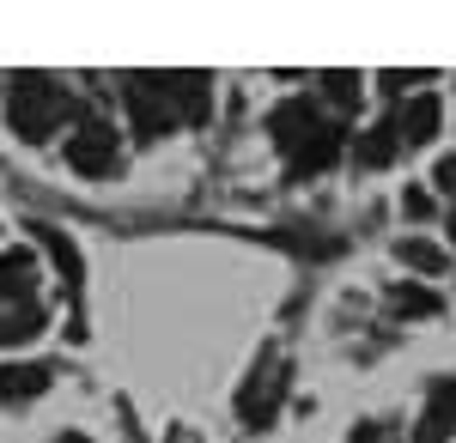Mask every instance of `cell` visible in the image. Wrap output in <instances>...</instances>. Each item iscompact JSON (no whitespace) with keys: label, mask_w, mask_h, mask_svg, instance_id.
Masks as SVG:
<instances>
[{"label":"cell","mask_w":456,"mask_h":443,"mask_svg":"<svg viewBox=\"0 0 456 443\" xmlns=\"http://www.w3.org/2000/svg\"><path fill=\"white\" fill-rule=\"evenodd\" d=\"M268 128H274V146H281L286 158H292V171H322V165H329V158L341 152V128L316 122L311 98L281 103V109L268 116Z\"/></svg>","instance_id":"6da1fadb"},{"label":"cell","mask_w":456,"mask_h":443,"mask_svg":"<svg viewBox=\"0 0 456 443\" xmlns=\"http://www.w3.org/2000/svg\"><path fill=\"white\" fill-rule=\"evenodd\" d=\"M68 109H73L68 92H55L49 79H19V85H12V103H6V122H12L19 140H49L61 128Z\"/></svg>","instance_id":"7a4b0ae2"},{"label":"cell","mask_w":456,"mask_h":443,"mask_svg":"<svg viewBox=\"0 0 456 443\" xmlns=\"http://www.w3.org/2000/svg\"><path fill=\"white\" fill-rule=\"evenodd\" d=\"M122 103H128V116H134V134H141V140H165V134L176 128L171 98H165L152 79H128V85H122Z\"/></svg>","instance_id":"3957f363"},{"label":"cell","mask_w":456,"mask_h":443,"mask_svg":"<svg viewBox=\"0 0 456 443\" xmlns=\"http://www.w3.org/2000/svg\"><path fill=\"white\" fill-rule=\"evenodd\" d=\"M68 165L86 176H110L116 171V134L104 122H86L79 134H68Z\"/></svg>","instance_id":"277c9868"},{"label":"cell","mask_w":456,"mask_h":443,"mask_svg":"<svg viewBox=\"0 0 456 443\" xmlns=\"http://www.w3.org/2000/svg\"><path fill=\"white\" fill-rule=\"evenodd\" d=\"M451 438H456V376H438L426 395L420 425H414V443H451Z\"/></svg>","instance_id":"5b68a950"},{"label":"cell","mask_w":456,"mask_h":443,"mask_svg":"<svg viewBox=\"0 0 456 443\" xmlns=\"http://www.w3.org/2000/svg\"><path fill=\"white\" fill-rule=\"evenodd\" d=\"M152 85H159V92L171 98V109L183 116V122H208V109H213L208 73H159Z\"/></svg>","instance_id":"8992f818"},{"label":"cell","mask_w":456,"mask_h":443,"mask_svg":"<svg viewBox=\"0 0 456 443\" xmlns=\"http://www.w3.org/2000/svg\"><path fill=\"white\" fill-rule=\"evenodd\" d=\"M281 389H286L281 371H256V383L238 395V413H244L249 425H268V419H274V407H281Z\"/></svg>","instance_id":"52a82bcc"},{"label":"cell","mask_w":456,"mask_h":443,"mask_svg":"<svg viewBox=\"0 0 456 443\" xmlns=\"http://www.w3.org/2000/svg\"><path fill=\"white\" fill-rule=\"evenodd\" d=\"M395 134H402V146H426V140L438 134V98H426V92H420V98L402 109Z\"/></svg>","instance_id":"ba28073f"},{"label":"cell","mask_w":456,"mask_h":443,"mask_svg":"<svg viewBox=\"0 0 456 443\" xmlns=\"http://www.w3.org/2000/svg\"><path fill=\"white\" fill-rule=\"evenodd\" d=\"M37 334H43V310H37V304H6V310H0V346L37 341Z\"/></svg>","instance_id":"9c48e42d"},{"label":"cell","mask_w":456,"mask_h":443,"mask_svg":"<svg viewBox=\"0 0 456 443\" xmlns=\"http://www.w3.org/2000/svg\"><path fill=\"white\" fill-rule=\"evenodd\" d=\"M25 292H31V249H6L0 255V298L19 304Z\"/></svg>","instance_id":"30bf717a"},{"label":"cell","mask_w":456,"mask_h":443,"mask_svg":"<svg viewBox=\"0 0 456 443\" xmlns=\"http://www.w3.org/2000/svg\"><path fill=\"white\" fill-rule=\"evenodd\" d=\"M31 231H37V243L55 255V268L68 273V279H79V273H86V262H79V249H73L68 231H55V225H31Z\"/></svg>","instance_id":"8fae6325"},{"label":"cell","mask_w":456,"mask_h":443,"mask_svg":"<svg viewBox=\"0 0 456 443\" xmlns=\"http://www.w3.org/2000/svg\"><path fill=\"white\" fill-rule=\"evenodd\" d=\"M49 389V371L43 365H0V395H43Z\"/></svg>","instance_id":"7c38bea8"},{"label":"cell","mask_w":456,"mask_h":443,"mask_svg":"<svg viewBox=\"0 0 456 443\" xmlns=\"http://www.w3.org/2000/svg\"><path fill=\"white\" fill-rule=\"evenodd\" d=\"M395 146H402V134H395V122H384V128H371V134L359 140V165H371V171H378V165H389V158H395Z\"/></svg>","instance_id":"4fadbf2b"},{"label":"cell","mask_w":456,"mask_h":443,"mask_svg":"<svg viewBox=\"0 0 456 443\" xmlns=\"http://www.w3.org/2000/svg\"><path fill=\"white\" fill-rule=\"evenodd\" d=\"M402 262H408V268H420V273H444V249H438V243H426V238H408V243H402Z\"/></svg>","instance_id":"5bb4252c"},{"label":"cell","mask_w":456,"mask_h":443,"mask_svg":"<svg viewBox=\"0 0 456 443\" xmlns=\"http://www.w3.org/2000/svg\"><path fill=\"white\" fill-rule=\"evenodd\" d=\"M395 310H408V316H432L438 298H432L426 286H402V292H395Z\"/></svg>","instance_id":"9a60e30c"},{"label":"cell","mask_w":456,"mask_h":443,"mask_svg":"<svg viewBox=\"0 0 456 443\" xmlns=\"http://www.w3.org/2000/svg\"><path fill=\"white\" fill-rule=\"evenodd\" d=\"M322 85H329V98H335V103L359 98V73H322Z\"/></svg>","instance_id":"2e32d148"},{"label":"cell","mask_w":456,"mask_h":443,"mask_svg":"<svg viewBox=\"0 0 456 443\" xmlns=\"http://www.w3.org/2000/svg\"><path fill=\"white\" fill-rule=\"evenodd\" d=\"M402 213H408V219H426V213H432V195H426V189H408V195H402Z\"/></svg>","instance_id":"e0dca14e"},{"label":"cell","mask_w":456,"mask_h":443,"mask_svg":"<svg viewBox=\"0 0 456 443\" xmlns=\"http://www.w3.org/2000/svg\"><path fill=\"white\" fill-rule=\"evenodd\" d=\"M432 182H438L444 195H456V152H451V158H438V171H432Z\"/></svg>","instance_id":"ac0fdd59"},{"label":"cell","mask_w":456,"mask_h":443,"mask_svg":"<svg viewBox=\"0 0 456 443\" xmlns=\"http://www.w3.org/2000/svg\"><path fill=\"white\" fill-rule=\"evenodd\" d=\"M55 443H92V438H79V431H61V438H55Z\"/></svg>","instance_id":"d6986e66"}]
</instances>
